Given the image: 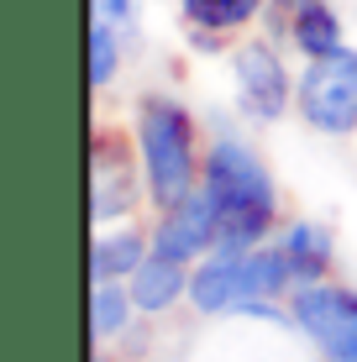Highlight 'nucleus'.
I'll list each match as a JSON object with an SVG mask.
<instances>
[{"mask_svg": "<svg viewBox=\"0 0 357 362\" xmlns=\"http://www.w3.org/2000/svg\"><path fill=\"white\" fill-rule=\"evenodd\" d=\"M131 136H137V153H142V179H147L153 216L200 189L205 147H200V127H194L184 100L147 90L137 100V110H131Z\"/></svg>", "mask_w": 357, "mask_h": 362, "instance_id": "obj_2", "label": "nucleus"}, {"mask_svg": "<svg viewBox=\"0 0 357 362\" xmlns=\"http://www.w3.org/2000/svg\"><path fill=\"white\" fill-rule=\"evenodd\" d=\"M289 320L321 362H357V289L326 279L289 294Z\"/></svg>", "mask_w": 357, "mask_h": 362, "instance_id": "obj_7", "label": "nucleus"}, {"mask_svg": "<svg viewBox=\"0 0 357 362\" xmlns=\"http://www.w3.org/2000/svg\"><path fill=\"white\" fill-rule=\"evenodd\" d=\"M90 362H116V357H110L105 346H95V352H90Z\"/></svg>", "mask_w": 357, "mask_h": 362, "instance_id": "obj_18", "label": "nucleus"}, {"mask_svg": "<svg viewBox=\"0 0 357 362\" xmlns=\"http://www.w3.org/2000/svg\"><path fill=\"white\" fill-rule=\"evenodd\" d=\"M294 273L279 242L247 252H211L189 268V305L200 315H247L252 305H289Z\"/></svg>", "mask_w": 357, "mask_h": 362, "instance_id": "obj_3", "label": "nucleus"}, {"mask_svg": "<svg viewBox=\"0 0 357 362\" xmlns=\"http://www.w3.org/2000/svg\"><path fill=\"white\" fill-rule=\"evenodd\" d=\"M127 289H131L142 315L158 320V315H168L174 305L189 299V263H174V257H163V252H147V263L127 279Z\"/></svg>", "mask_w": 357, "mask_h": 362, "instance_id": "obj_12", "label": "nucleus"}, {"mask_svg": "<svg viewBox=\"0 0 357 362\" xmlns=\"http://www.w3.org/2000/svg\"><path fill=\"white\" fill-rule=\"evenodd\" d=\"M279 252H284V263L294 273V289H310V284H326L331 273H336V236H331V226H321V221H305L294 216L279 226Z\"/></svg>", "mask_w": 357, "mask_h": 362, "instance_id": "obj_10", "label": "nucleus"}, {"mask_svg": "<svg viewBox=\"0 0 357 362\" xmlns=\"http://www.w3.org/2000/svg\"><path fill=\"white\" fill-rule=\"evenodd\" d=\"M268 16V0H179V21L200 53H221L226 37L247 32Z\"/></svg>", "mask_w": 357, "mask_h": 362, "instance_id": "obj_9", "label": "nucleus"}, {"mask_svg": "<svg viewBox=\"0 0 357 362\" xmlns=\"http://www.w3.org/2000/svg\"><path fill=\"white\" fill-rule=\"evenodd\" d=\"M147 205V179H142V153L137 136L127 127H95L90 136V221L100 226H121Z\"/></svg>", "mask_w": 357, "mask_h": 362, "instance_id": "obj_4", "label": "nucleus"}, {"mask_svg": "<svg viewBox=\"0 0 357 362\" xmlns=\"http://www.w3.org/2000/svg\"><path fill=\"white\" fill-rule=\"evenodd\" d=\"M90 16L110 21L116 32H131L137 27V0H90Z\"/></svg>", "mask_w": 357, "mask_h": 362, "instance_id": "obj_16", "label": "nucleus"}, {"mask_svg": "<svg viewBox=\"0 0 357 362\" xmlns=\"http://www.w3.org/2000/svg\"><path fill=\"white\" fill-rule=\"evenodd\" d=\"M200 184L221 205V247L216 252H247V247L274 242L284 226V199L268 163L257 158L252 142H242L237 132H216L205 147V173Z\"/></svg>", "mask_w": 357, "mask_h": 362, "instance_id": "obj_1", "label": "nucleus"}, {"mask_svg": "<svg viewBox=\"0 0 357 362\" xmlns=\"http://www.w3.org/2000/svg\"><path fill=\"white\" fill-rule=\"evenodd\" d=\"M221 247V205L211 199V189H194L184 194L179 205L158 210L153 216V252L174 257V263H200V257H211Z\"/></svg>", "mask_w": 357, "mask_h": 362, "instance_id": "obj_8", "label": "nucleus"}, {"mask_svg": "<svg viewBox=\"0 0 357 362\" xmlns=\"http://www.w3.org/2000/svg\"><path fill=\"white\" fill-rule=\"evenodd\" d=\"M300 6H310V0H268V11H274V21H284L289 11H300Z\"/></svg>", "mask_w": 357, "mask_h": 362, "instance_id": "obj_17", "label": "nucleus"}, {"mask_svg": "<svg viewBox=\"0 0 357 362\" xmlns=\"http://www.w3.org/2000/svg\"><path fill=\"white\" fill-rule=\"evenodd\" d=\"M137 299H131L127 284H90V341L110 346L121 341L131 326H137Z\"/></svg>", "mask_w": 357, "mask_h": 362, "instance_id": "obj_14", "label": "nucleus"}, {"mask_svg": "<svg viewBox=\"0 0 357 362\" xmlns=\"http://www.w3.org/2000/svg\"><path fill=\"white\" fill-rule=\"evenodd\" d=\"M231 84H237V110L252 127H274L294 105L289 64L279 53V42H268V37H242L231 47Z\"/></svg>", "mask_w": 357, "mask_h": 362, "instance_id": "obj_6", "label": "nucleus"}, {"mask_svg": "<svg viewBox=\"0 0 357 362\" xmlns=\"http://www.w3.org/2000/svg\"><path fill=\"white\" fill-rule=\"evenodd\" d=\"M279 27H284V42L305 58V64H310V58L336 53V47H347V32H341V16H336L331 0H310V6L289 11Z\"/></svg>", "mask_w": 357, "mask_h": 362, "instance_id": "obj_13", "label": "nucleus"}, {"mask_svg": "<svg viewBox=\"0 0 357 362\" xmlns=\"http://www.w3.org/2000/svg\"><path fill=\"white\" fill-rule=\"evenodd\" d=\"M116 69H121V32L110 27V21L90 16V84L105 90V84L116 79Z\"/></svg>", "mask_w": 357, "mask_h": 362, "instance_id": "obj_15", "label": "nucleus"}, {"mask_svg": "<svg viewBox=\"0 0 357 362\" xmlns=\"http://www.w3.org/2000/svg\"><path fill=\"white\" fill-rule=\"evenodd\" d=\"M294 110L321 136H357V47L310 58L294 79Z\"/></svg>", "mask_w": 357, "mask_h": 362, "instance_id": "obj_5", "label": "nucleus"}, {"mask_svg": "<svg viewBox=\"0 0 357 362\" xmlns=\"http://www.w3.org/2000/svg\"><path fill=\"white\" fill-rule=\"evenodd\" d=\"M153 252V226L121 221V226H100L90 242V284H127L131 273Z\"/></svg>", "mask_w": 357, "mask_h": 362, "instance_id": "obj_11", "label": "nucleus"}]
</instances>
